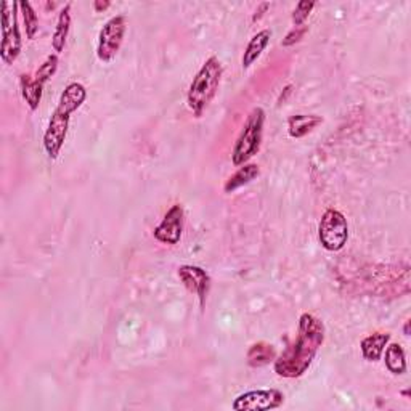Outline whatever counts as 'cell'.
<instances>
[{"mask_svg":"<svg viewBox=\"0 0 411 411\" xmlns=\"http://www.w3.org/2000/svg\"><path fill=\"white\" fill-rule=\"evenodd\" d=\"M403 331H405V336H410V321H407V323H405Z\"/></svg>","mask_w":411,"mask_h":411,"instance_id":"24","label":"cell"},{"mask_svg":"<svg viewBox=\"0 0 411 411\" xmlns=\"http://www.w3.org/2000/svg\"><path fill=\"white\" fill-rule=\"evenodd\" d=\"M58 57L57 55H49L45 58V62L40 64V68L37 69V73H35L34 79L40 82V84L45 86L47 82H49L53 76H55L57 69H58Z\"/></svg>","mask_w":411,"mask_h":411,"instance_id":"20","label":"cell"},{"mask_svg":"<svg viewBox=\"0 0 411 411\" xmlns=\"http://www.w3.org/2000/svg\"><path fill=\"white\" fill-rule=\"evenodd\" d=\"M246 359H248L249 366L260 368V366L269 365V363H272V361H275L277 352H275V349H273L272 344L255 342L251 345V347H249Z\"/></svg>","mask_w":411,"mask_h":411,"instance_id":"16","label":"cell"},{"mask_svg":"<svg viewBox=\"0 0 411 411\" xmlns=\"http://www.w3.org/2000/svg\"><path fill=\"white\" fill-rule=\"evenodd\" d=\"M325 342V325L312 313H302L297 326V337L273 361L278 376L301 378L311 368L315 355Z\"/></svg>","mask_w":411,"mask_h":411,"instance_id":"1","label":"cell"},{"mask_svg":"<svg viewBox=\"0 0 411 411\" xmlns=\"http://www.w3.org/2000/svg\"><path fill=\"white\" fill-rule=\"evenodd\" d=\"M222 63L217 57L207 58V62L202 64V68L195 76V79L188 88L187 103L190 110L193 111L196 117L202 116V111L207 108L212 98L220 87V81H222Z\"/></svg>","mask_w":411,"mask_h":411,"instance_id":"3","label":"cell"},{"mask_svg":"<svg viewBox=\"0 0 411 411\" xmlns=\"http://www.w3.org/2000/svg\"><path fill=\"white\" fill-rule=\"evenodd\" d=\"M183 220L185 211L182 204H174L168 212H166L163 222L154 228L153 231L154 238H156L159 243L170 244V246L178 244L183 231Z\"/></svg>","mask_w":411,"mask_h":411,"instance_id":"9","label":"cell"},{"mask_svg":"<svg viewBox=\"0 0 411 411\" xmlns=\"http://www.w3.org/2000/svg\"><path fill=\"white\" fill-rule=\"evenodd\" d=\"M177 275L190 293H193L199 297L201 307H204L206 297L211 288V278L209 275H207V272L196 265H182L180 269H178Z\"/></svg>","mask_w":411,"mask_h":411,"instance_id":"10","label":"cell"},{"mask_svg":"<svg viewBox=\"0 0 411 411\" xmlns=\"http://www.w3.org/2000/svg\"><path fill=\"white\" fill-rule=\"evenodd\" d=\"M86 98L87 88L81 82H71L63 91L57 110L53 111L49 121V127L44 134V148L50 159L55 161L59 156V151H62L68 135L71 115L81 108Z\"/></svg>","mask_w":411,"mask_h":411,"instance_id":"2","label":"cell"},{"mask_svg":"<svg viewBox=\"0 0 411 411\" xmlns=\"http://www.w3.org/2000/svg\"><path fill=\"white\" fill-rule=\"evenodd\" d=\"M111 2H100V0H95L93 2V10L95 11H105L106 8H110Z\"/></svg>","mask_w":411,"mask_h":411,"instance_id":"23","label":"cell"},{"mask_svg":"<svg viewBox=\"0 0 411 411\" xmlns=\"http://www.w3.org/2000/svg\"><path fill=\"white\" fill-rule=\"evenodd\" d=\"M260 174V169L257 164H243L233 175L228 177V180L224 185L225 193H233L238 188L244 187L249 182H253L254 178H257Z\"/></svg>","mask_w":411,"mask_h":411,"instance_id":"15","label":"cell"},{"mask_svg":"<svg viewBox=\"0 0 411 411\" xmlns=\"http://www.w3.org/2000/svg\"><path fill=\"white\" fill-rule=\"evenodd\" d=\"M386 366L392 374L400 376L407 371V355H405L403 347L398 342L387 344L386 347Z\"/></svg>","mask_w":411,"mask_h":411,"instance_id":"17","label":"cell"},{"mask_svg":"<svg viewBox=\"0 0 411 411\" xmlns=\"http://www.w3.org/2000/svg\"><path fill=\"white\" fill-rule=\"evenodd\" d=\"M307 29H308V28H307V25H302V26H294V28L291 29V31L288 33V35H286V37L283 39L282 45H283V47H291V45L297 44V42H299V40L303 37V35H306Z\"/></svg>","mask_w":411,"mask_h":411,"instance_id":"22","label":"cell"},{"mask_svg":"<svg viewBox=\"0 0 411 411\" xmlns=\"http://www.w3.org/2000/svg\"><path fill=\"white\" fill-rule=\"evenodd\" d=\"M18 8H20V4L16 2H4L2 5V49H0V57H2L5 64H13L21 53L23 40L20 26H18Z\"/></svg>","mask_w":411,"mask_h":411,"instance_id":"6","label":"cell"},{"mask_svg":"<svg viewBox=\"0 0 411 411\" xmlns=\"http://www.w3.org/2000/svg\"><path fill=\"white\" fill-rule=\"evenodd\" d=\"M389 341V332H374V335L366 336L360 344L363 359L368 361H378L383 357Z\"/></svg>","mask_w":411,"mask_h":411,"instance_id":"11","label":"cell"},{"mask_svg":"<svg viewBox=\"0 0 411 411\" xmlns=\"http://www.w3.org/2000/svg\"><path fill=\"white\" fill-rule=\"evenodd\" d=\"M20 8H21V13H23V20H25V26H26V35L28 39H34L35 34L39 31V18L37 13H35L33 5L26 2V0H23L20 2Z\"/></svg>","mask_w":411,"mask_h":411,"instance_id":"19","label":"cell"},{"mask_svg":"<svg viewBox=\"0 0 411 411\" xmlns=\"http://www.w3.org/2000/svg\"><path fill=\"white\" fill-rule=\"evenodd\" d=\"M264 124L265 111L257 106L248 116V121L244 124L240 137H238L233 146V153H231V161H233V164L238 166V168L246 164L249 159L259 153L262 137H264Z\"/></svg>","mask_w":411,"mask_h":411,"instance_id":"4","label":"cell"},{"mask_svg":"<svg viewBox=\"0 0 411 411\" xmlns=\"http://www.w3.org/2000/svg\"><path fill=\"white\" fill-rule=\"evenodd\" d=\"M321 122H323V117L317 115L291 116L288 121V132L293 139H302V137L311 134L313 129H317Z\"/></svg>","mask_w":411,"mask_h":411,"instance_id":"13","label":"cell"},{"mask_svg":"<svg viewBox=\"0 0 411 411\" xmlns=\"http://www.w3.org/2000/svg\"><path fill=\"white\" fill-rule=\"evenodd\" d=\"M318 240L326 251L337 253L347 244L349 224L344 214L337 209H328L318 225Z\"/></svg>","mask_w":411,"mask_h":411,"instance_id":"5","label":"cell"},{"mask_svg":"<svg viewBox=\"0 0 411 411\" xmlns=\"http://www.w3.org/2000/svg\"><path fill=\"white\" fill-rule=\"evenodd\" d=\"M71 5L73 4L68 2L63 7V10L59 11L55 31H53L52 47L57 53H62L64 50V45H66V39L71 31Z\"/></svg>","mask_w":411,"mask_h":411,"instance_id":"14","label":"cell"},{"mask_svg":"<svg viewBox=\"0 0 411 411\" xmlns=\"http://www.w3.org/2000/svg\"><path fill=\"white\" fill-rule=\"evenodd\" d=\"M315 5H317V2H313V0H302V2H299L296 5V8L293 11V23H294V26H302V25H306V21H307V18L311 16L312 13V10L315 8Z\"/></svg>","mask_w":411,"mask_h":411,"instance_id":"21","label":"cell"},{"mask_svg":"<svg viewBox=\"0 0 411 411\" xmlns=\"http://www.w3.org/2000/svg\"><path fill=\"white\" fill-rule=\"evenodd\" d=\"M20 86H21V95L23 98L26 100V103L31 111H35L39 108L40 105V100H42V91H44V86L40 84L34 79V77L28 76V74H23L21 79H20Z\"/></svg>","mask_w":411,"mask_h":411,"instance_id":"18","label":"cell"},{"mask_svg":"<svg viewBox=\"0 0 411 411\" xmlns=\"http://www.w3.org/2000/svg\"><path fill=\"white\" fill-rule=\"evenodd\" d=\"M127 33V20L126 16L117 15L112 16L101 28L98 35V47H97V57L100 62L110 63L111 59L121 50V45L124 42Z\"/></svg>","mask_w":411,"mask_h":411,"instance_id":"7","label":"cell"},{"mask_svg":"<svg viewBox=\"0 0 411 411\" xmlns=\"http://www.w3.org/2000/svg\"><path fill=\"white\" fill-rule=\"evenodd\" d=\"M270 37H272V31L264 29V31L257 33L251 40H249V44L246 47V50H244V55L241 59L243 69H248L249 66H253V64L257 62V58L262 55V52H264L267 49V45H269Z\"/></svg>","mask_w":411,"mask_h":411,"instance_id":"12","label":"cell"},{"mask_svg":"<svg viewBox=\"0 0 411 411\" xmlns=\"http://www.w3.org/2000/svg\"><path fill=\"white\" fill-rule=\"evenodd\" d=\"M284 403V394L278 389L249 390L235 398L231 408L236 411H269Z\"/></svg>","mask_w":411,"mask_h":411,"instance_id":"8","label":"cell"}]
</instances>
